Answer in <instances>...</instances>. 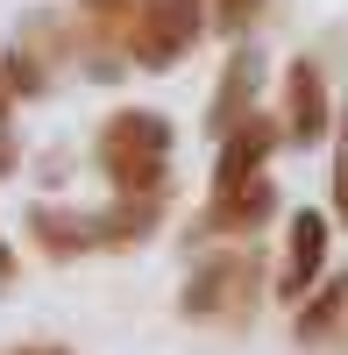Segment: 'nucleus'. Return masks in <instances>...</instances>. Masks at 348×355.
<instances>
[{
	"instance_id": "nucleus-1",
	"label": "nucleus",
	"mask_w": 348,
	"mask_h": 355,
	"mask_svg": "<svg viewBox=\"0 0 348 355\" xmlns=\"http://www.w3.org/2000/svg\"><path fill=\"white\" fill-rule=\"evenodd\" d=\"M171 121L150 107H121V114H107L100 121V142H93V157L107 171V185L121 192V199H164L171 185Z\"/></svg>"
},
{
	"instance_id": "nucleus-2",
	"label": "nucleus",
	"mask_w": 348,
	"mask_h": 355,
	"mask_svg": "<svg viewBox=\"0 0 348 355\" xmlns=\"http://www.w3.org/2000/svg\"><path fill=\"white\" fill-rule=\"evenodd\" d=\"M256 284H263V277H256V256L220 249V256H207V263L185 277L178 313H185V320H220V327H242L249 306H256Z\"/></svg>"
},
{
	"instance_id": "nucleus-3",
	"label": "nucleus",
	"mask_w": 348,
	"mask_h": 355,
	"mask_svg": "<svg viewBox=\"0 0 348 355\" xmlns=\"http://www.w3.org/2000/svg\"><path fill=\"white\" fill-rule=\"evenodd\" d=\"M207 0H135L128 15V57L142 71H171L178 57L207 36Z\"/></svg>"
},
{
	"instance_id": "nucleus-4",
	"label": "nucleus",
	"mask_w": 348,
	"mask_h": 355,
	"mask_svg": "<svg viewBox=\"0 0 348 355\" xmlns=\"http://www.w3.org/2000/svg\"><path fill=\"white\" fill-rule=\"evenodd\" d=\"M334 128V100H327V71L313 64V57H292L284 64V135L313 150V142H327Z\"/></svg>"
},
{
	"instance_id": "nucleus-5",
	"label": "nucleus",
	"mask_w": 348,
	"mask_h": 355,
	"mask_svg": "<svg viewBox=\"0 0 348 355\" xmlns=\"http://www.w3.org/2000/svg\"><path fill=\"white\" fill-rule=\"evenodd\" d=\"M327 214H313V206H306V214H292V227H284V270H277V299H306V291L313 284H320L327 277Z\"/></svg>"
},
{
	"instance_id": "nucleus-6",
	"label": "nucleus",
	"mask_w": 348,
	"mask_h": 355,
	"mask_svg": "<svg viewBox=\"0 0 348 355\" xmlns=\"http://www.w3.org/2000/svg\"><path fill=\"white\" fill-rule=\"evenodd\" d=\"M256 93H263V50H256V43H235V50H227V64H220L214 107H207V128H214V135L242 128L249 114H256Z\"/></svg>"
},
{
	"instance_id": "nucleus-7",
	"label": "nucleus",
	"mask_w": 348,
	"mask_h": 355,
	"mask_svg": "<svg viewBox=\"0 0 348 355\" xmlns=\"http://www.w3.org/2000/svg\"><path fill=\"white\" fill-rule=\"evenodd\" d=\"M277 135H284V121H270L263 107H256L242 128H227V135H220V164H214V192H227V185H249V178L270 164Z\"/></svg>"
},
{
	"instance_id": "nucleus-8",
	"label": "nucleus",
	"mask_w": 348,
	"mask_h": 355,
	"mask_svg": "<svg viewBox=\"0 0 348 355\" xmlns=\"http://www.w3.org/2000/svg\"><path fill=\"white\" fill-rule=\"evenodd\" d=\"M277 214V185H270V171H256L249 185H227L207 199V220H199V234H249V227H263Z\"/></svg>"
},
{
	"instance_id": "nucleus-9",
	"label": "nucleus",
	"mask_w": 348,
	"mask_h": 355,
	"mask_svg": "<svg viewBox=\"0 0 348 355\" xmlns=\"http://www.w3.org/2000/svg\"><path fill=\"white\" fill-rule=\"evenodd\" d=\"M36 242L50 256H85V249H100V214H57V206H43L36 220Z\"/></svg>"
},
{
	"instance_id": "nucleus-10",
	"label": "nucleus",
	"mask_w": 348,
	"mask_h": 355,
	"mask_svg": "<svg viewBox=\"0 0 348 355\" xmlns=\"http://www.w3.org/2000/svg\"><path fill=\"white\" fill-rule=\"evenodd\" d=\"M348 313V277H320L299 299V341H320V334H334V320Z\"/></svg>"
},
{
	"instance_id": "nucleus-11",
	"label": "nucleus",
	"mask_w": 348,
	"mask_h": 355,
	"mask_svg": "<svg viewBox=\"0 0 348 355\" xmlns=\"http://www.w3.org/2000/svg\"><path fill=\"white\" fill-rule=\"evenodd\" d=\"M157 206H164V199H114V214H100V242H107V249L142 242V234L157 227Z\"/></svg>"
},
{
	"instance_id": "nucleus-12",
	"label": "nucleus",
	"mask_w": 348,
	"mask_h": 355,
	"mask_svg": "<svg viewBox=\"0 0 348 355\" xmlns=\"http://www.w3.org/2000/svg\"><path fill=\"white\" fill-rule=\"evenodd\" d=\"M207 15H214V28H227V36H242V28L263 15V0H207Z\"/></svg>"
},
{
	"instance_id": "nucleus-13",
	"label": "nucleus",
	"mask_w": 348,
	"mask_h": 355,
	"mask_svg": "<svg viewBox=\"0 0 348 355\" xmlns=\"http://www.w3.org/2000/svg\"><path fill=\"white\" fill-rule=\"evenodd\" d=\"M78 15H93L100 28H121V36H128V15H135V0H78Z\"/></svg>"
},
{
	"instance_id": "nucleus-14",
	"label": "nucleus",
	"mask_w": 348,
	"mask_h": 355,
	"mask_svg": "<svg viewBox=\"0 0 348 355\" xmlns=\"http://www.w3.org/2000/svg\"><path fill=\"white\" fill-rule=\"evenodd\" d=\"M334 220H348V121L334 135Z\"/></svg>"
},
{
	"instance_id": "nucleus-15",
	"label": "nucleus",
	"mask_w": 348,
	"mask_h": 355,
	"mask_svg": "<svg viewBox=\"0 0 348 355\" xmlns=\"http://www.w3.org/2000/svg\"><path fill=\"white\" fill-rule=\"evenodd\" d=\"M8 107H15V85H8V57H0V128H8Z\"/></svg>"
},
{
	"instance_id": "nucleus-16",
	"label": "nucleus",
	"mask_w": 348,
	"mask_h": 355,
	"mask_svg": "<svg viewBox=\"0 0 348 355\" xmlns=\"http://www.w3.org/2000/svg\"><path fill=\"white\" fill-rule=\"evenodd\" d=\"M8 355H71L64 341H28V348H8Z\"/></svg>"
},
{
	"instance_id": "nucleus-17",
	"label": "nucleus",
	"mask_w": 348,
	"mask_h": 355,
	"mask_svg": "<svg viewBox=\"0 0 348 355\" xmlns=\"http://www.w3.org/2000/svg\"><path fill=\"white\" fill-rule=\"evenodd\" d=\"M8 270H15V249H8V242H0V277H8Z\"/></svg>"
},
{
	"instance_id": "nucleus-18",
	"label": "nucleus",
	"mask_w": 348,
	"mask_h": 355,
	"mask_svg": "<svg viewBox=\"0 0 348 355\" xmlns=\"http://www.w3.org/2000/svg\"><path fill=\"white\" fill-rule=\"evenodd\" d=\"M0 164H8V142H0Z\"/></svg>"
}]
</instances>
